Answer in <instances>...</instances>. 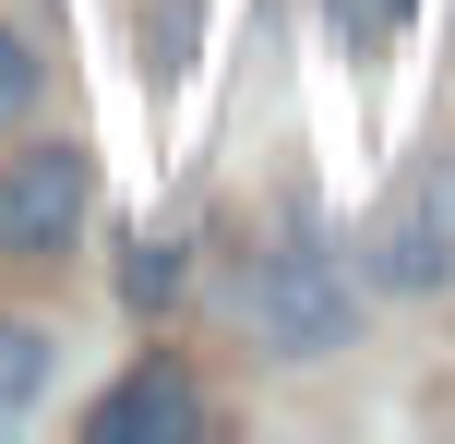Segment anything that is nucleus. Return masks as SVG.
I'll use <instances>...</instances> for the list:
<instances>
[{
	"label": "nucleus",
	"mask_w": 455,
	"mask_h": 444,
	"mask_svg": "<svg viewBox=\"0 0 455 444\" xmlns=\"http://www.w3.org/2000/svg\"><path fill=\"white\" fill-rule=\"evenodd\" d=\"M384 12H408V0H384Z\"/></svg>",
	"instance_id": "obj_9"
},
{
	"label": "nucleus",
	"mask_w": 455,
	"mask_h": 444,
	"mask_svg": "<svg viewBox=\"0 0 455 444\" xmlns=\"http://www.w3.org/2000/svg\"><path fill=\"white\" fill-rule=\"evenodd\" d=\"M24 109H36V48L0 24V120H24Z\"/></svg>",
	"instance_id": "obj_7"
},
{
	"label": "nucleus",
	"mask_w": 455,
	"mask_h": 444,
	"mask_svg": "<svg viewBox=\"0 0 455 444\" xmlns=\"http://www.w3.org/2000/svg\"><path fill=\"white\" fill-rule=\"evenodd\" d=\"M120 288H132V312H156V301H180V253H168V240H144V253L120 264Z\"/></svg>",
	"instance_id": "obj_6"
},
{
	"label": "nucleus",
	"mask_w": 455,
	"mask_h": 444,
	"mask_svg": "<svg viewBox=\"0 0 455 444\" xmlns=\"http://www.w3.org/2000/svg\"><path fill=\"white\" fill-rule=\"evenodd\" d=\"M443 277H455V168L419 181L408 205H384V229H371V288L419 301V288H443Z\"/></svg>",
	"instance_id": "obj_3"
},
{
	"label": "nucleus",
	"mask_w": 455,
	"mask_h": 444,
	"mask_svg": "<svg viewBox=\"0 0 455 444\" xmlns=\"http://www.w3.org/2000/svg\"><path fill=\"white\" fill-rule=\"evenodd\" d=\"M84 205H96V157L84 144H24V157H0V253L12 264L72 253Z\"/></svg>",
	"instance_id": "obj_2"
},
{
	"label": "nucleus",
	"mask_w": 455,
	"mask_h": 444,
	"mask_svg": "<svg viewBox=\"0 0 455 444\" xmlns=\"http://www.w3.org/2000/svg\"><path fill=\"white\" fill-rule=\"evenodd\" d=\"M96 444H192L204 432V384L180 373V360H144V373H120L108 397H96Z\"/></svg>",
	"instance_id": "obj_4"
},
{
	"label": "nucleus",
	"mask_w": 455,
	"mask_h": 444,
	"mask_svg": "<svg viewBox=\"0 0 455 444\" xmlns=\"http://www.w3.org/2000/svg\"><path fill=\"white\" fill-rule=\"evenodd\" d=\"M144 48H156V72H180V48H192V0H168V12H144Z\"/></svg>",
	"instance_id": "obj_8"
},
{
	"label": "nucleus",
	"mask_w": 455,
	"mask_h": 444,
	"mask_svg": "<svg viewBox=\"0 0 455 444\" xmlns=\"http://www.w3.org/2000/svg\"><path fill=\"white\" fill-rule=\"evenodd\" d=\"M240 312H251V336H264L275 360H336L347 325H360V288H347V264H323L312 240H288V253L251 264Z\"/></svg>",
	"instance_id": "obj_1"
},
{
	"label": "nucleus",
	"mask_w": 455,
	"mask_h": 444,
	"mask_svg": "<svg viewBox=\"0 0 455 444\" xmlns=\"http://www.w3.org/2000/svg\"><path fill=\"white\" fill-rule=\"evenodd\" d=\"M48 360H60V349H48L36 325H0V432H12L24 408L48 397Z\"/></svg>",
	"instance_id": "obj_5"
}]
</instances>
